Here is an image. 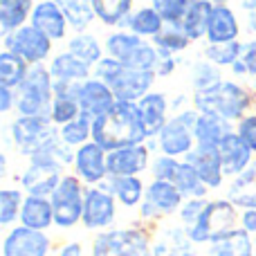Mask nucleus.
I'll return each mask as SVG.
<instances>
[{
  "instance_id": "69168bd1",
  "label": "nucleus",
  "mask_w": 256,
  "mask_h": 256,
  "mask_svg": "<svg viewBox=\"0 0 256 256\" xmlns=\"http://www.w3.org/2000/svg\"><path fill=\"white\" fill-rule=\"evenodd\" d=\"M54 2H61V0H54Z\"/></svg>"
},
{
  "instance_id": "6e6d98bb",
  "label": "nucleus",
  "mask_w": 256,
  "mask_h": 256,
  "mask_svg": "<svg viewBox=\"0 0 256 256\" xmlns=\"http://www.w3.org/2000/svg\"><path fill=\"white\" fill-rule=\"evenodd\" d=\"M54 256H86V248L81 240H66L54 250Z\"/></svg>"
},
{
  "instance_id": "37998d69",
  "label": "nucleus",
  "mask_w": 256,
  "mask_h": 256,
  "mask_svg": "<svg viewBox=\"0 0 256 256\" xmlns=\"http://www.w3.org/2000/svg\"><path fill=\"white\" fill-rule=\"evenodd\" d=\"M92 122H94L92 117L81 112L79 120H74V122H70V124L58 128V137H61L68 146L79 148V146L88 144V142L92 140Z\"/></svg>"
},
{
  "instance_id": "f704fd0d",
  "label": "nucleus",
  "mask_w": 256,
  "mask_h": 256,
  "mask_svg": "<svg viewBox=\"0 0 256 256\" xmlns=\"http://www.w3.org/2000/svg\"><path fill=\"white\" fill-rule=\"evenodd\" d=\"M225 79L222 68L214 66L207 58H196L194 63H189V88L191 92H200V90H209L214 86H218Z\"/></svg>"
},
{
  "instance_id": "ddd939ff",
  "label": "nucleus",
  "mask_w": 256,
  "mask_h": 256,
  "mask_svg": "<svg viewBox=\"0 0 256 256\" xmlns=\"http://www.w3.org/2000/svg\"><path fill=\"white\" fill-rule=\"evenodd\" d=\"M72 173L84 182L86 186H99L108 180V150H104L97 142L90 140L88 144L74 150Z\"/></svg>"
},
{
  "instance_id": "603ef678",
  "label": "nucleus",
  "mask_w": 256,
  "mask_h": 256,
  "mask_svg": "<svg viewBox=\"0 0 256 256\" xmlns=\"http://www.w3.org/2000/svg\"><path fill=\"white\" fill-rule=\"evenodd\" d=\"M180 66H182V56H160L155 74H158V79H168V76L176 74Z\"/></svg>"
},
{
  "instance_id": "4be33fe9",
  "label": "nucleus",
  "mask_w": 256,
  "mask_h": 256,
  "mask_svg": "<svg viewBox=\"0 0 256 256\" xmlns=\"http://www.w3.org/2000/svg\"><path fill=\"white\" fill-rule=\"evenodd\" d=\"M243 22L232 4H214L212 18H209V30L204 43H232L240 40Z\"/></svg>"
},
{
  "instance_id": "09e8293b",
  "label": "nucleus",
  "mask_w": 256,
  "mask_h": 256,
  "mask_svg": "<svg viewBox=\"0 0 256 256\" xmlns=\"http://www.w3.org/2000/svg\"><path fill=\"white\" fill-rule=\"evenodd\" d=\"M126 70V66L122 61H117L115 56H104L102 61L94 66V76L97 79H102L104 84H108V86H112L117 79H120V74Z\"/></svg>"
},
{
  "instance_id": "dca6fc26",
  "label": "nucleus",
  "mask_w": 256,
  "mask_h": 256,
  "mask_svg": "<svg viewBox=\"0 0 256 256\" xmlns=\"http://www.w3.org/2000/svg\"><path fill=\"white\" fill-rule=\"evenodd\" d=\"M153 140H155V146H158V153L171 155V158H178V160H184L196 148L194 128H189L176 115L166 122V126Z\"/></svg>"
},
{
  "instance_id": "bf43d9fd",
  "label": "nucleus",
  "mask_w": 256,
  "mask_h": 256,
  "mask_svg": "<svg viewBox=\"0 0 256 256\" xmlns=\"http://www.w3.org/2000/svg\"><path fill=\"white\" fill-rule=\"evenodd\" d=\"M236 4H238V9H243L245 14H250L256 9V0H236Z\"/></svg>"
},
{
  "instance_id": "13d9d810",
  "label": "nucleus",
  "mask_w": 256,
  "mask_h": 256,
  "mask_svg": "<svg viewBox=\"0 0 256 256\" xmlns=\"http://www.w3.org/2000/svg\"><path fill=\"white\" fill-rule=\"evenodd\" d=\"M245 27H248L250 34L256 36V9L254 12H250V14H245Z\"/></svg>"
},
{
  "instance_id": "4c0bfd02",
  "label": "nucleus",
  "mask_w": 256,
  "mask_h": 256,
  "mask_svg": "<svg viewBox=\"0 0 256 256\" xmlns=\"http://www.w3.org/2000/svg\"><path fill=\"white\" fill-rule=\"evenodd\" d=\"M173 184L180 189V194L184 198H209V186L202 182V178L198 176V171L194 168V164H189L186 160H182L178 173L173 178Z\"/></svg>"
},
{
  "instance_id": "39448f33",
  "label": "nucleus",
  "mask_w": 256,
  "mask_h": 256,
  "mask_svg": "<svg viewBox=\"0 0 256 256\" xmlns=\"http://www.w3.org/2000/svg\"><path fill=\"white\" fill-rule=\"evenodd\" d=\"M54 137H58V126L52 124L50 115H16L4 126V146L25 160L38 153Z\"/></svg>"
},
{
  "instance_id": "6ab92c4d",
  "label": "nucleus",
  "mask_w": 256,
  "mask_h": 256,
  "mask_svg": "<svg viewBox=\"0 0 256 256\" xmlns=\"http://www.w3.org/2000/svg\"><path fill=\"white\" fill-rule=\"evenodd\" d=\"M184 160L189 164H194V168L202 178L204 184L209 186V191H218L225 186L227 176H225V168H222L218 146H196Z\"/></svg>"
},
{
  "instance_id": "58836bf2",
  "label": "nucleus",
  "mask_w": 256,
  "mask_h": 256,
  "mask_svg": "<svg viewBox=\"0 0 256 256\" xmlns=\"http://www.w3.org/2000/svg\"><path fill=\"white\" fill-rule=\"evenodd\" d=\"M58 4L63 7V14H66L72 32H88L92 22H97L92 0H61Z\"/></svg>"
},
{
  "instance_id": "4d7b16f0",
  "label": "nucleus",
  "mask_w": 256,
  "mask_h": 256,
  "mask_svg": "<svg viewBox=\"0 0 256 256\" xmlns=\"http://www.w3.org/2000/svg\"><path fill=\"white\" fill-rule=\"evenodd\" d=\"M240 230L248 234H256V209H243L240 212Z\"/></svg>"
},
{
  "instance_id": "a19ab883",
  "label": "nucleus",
  "mask_w": 256,
  "mask_h": 256,
  "mask_svg": "<svg viewBox=\"0 0 256 256\" xmlns=\"http://www.w3.org/2000/svg\"><path fill=\"white\" fill-rule=\"evenodd\" d=\"M25 196L27 194L20 186H2L0 189V227L9 230V227L18 225Z\"/></svg>"
},
{
  "instance_id": "0eeeda50",
  "label": "nucleus",
  "mask_w": 256,
  "mask_h": 256,
  "mask_svg": "<svg viewBox=\"0 0 256 256\" xmlns=\"http://www.w3.org/2000/svg\"><path fill=\"white\" fill-rule=\"evenodd\" d=\"M16 94V115H50L54 102V76L48 63L32 66Z\"/></svg>"
},
{
  "instance_id": "72a5a7b5",
  "label": "nucleus",
  "mask_w": 256,
  "mask_h": 256,
  "mask_svg": "<svg viewBox=\"0 0 256 256\" xmlns=\"http://www.w3.org/2000/svg\"><path fill=\"white\" fill-rule=\"evenodd\" d=\"M164 25H166V22L162 20V16H160L150 4H144V7H137L135 12L130 14L126 30L132 32V34H137V36H142V38L153 40L155 36L164 30Z\"/></svg>"
},
{
  "instance_id": "052dcab7",
  "label": "nucleus",
  "mask_w": 256,
  "mask_h": 256,
  "mask_svg": "<svg viewBox=\"0 0 256 256\" xmlns=\"http://www.w3.org/2000/svg\"><path fill=\"white\" fill-rule=\"evenodd\" d=\"M7 162H9L7 153H2V155H0V176H2V178H7Z\"/></svg>"
},
{
  "instance_id": "412c9836",
  "label": "nucleus",
  "mask_w": 256,
  "mask_h": 256,
  "mask_svg": "<svg viewBox=\"0 0 256 256\" xmlns=\"http://www.w3.org/2000/svg\"><path fill=\"white\" fill-rule=\"evenodd\" d=\"M155 81H158L155 70H132V68H126L110 88L115 92L117 102L137 104L142 97H146L153 90Z\"/></svg>"
},
{
  "instance_id": "9d476101",
  "label": "nucleus",
  "mask_w": 256,
  "mask_h": 256,
  "mask_svg": "<svg viewBox=\"0 0 256 256\" xmlns=\"http://www.w3.org/2000/svg\"><path fill=\"white\" fill-rule=\"evenodd\" d=\"M2 50H9L30 66H43L54 56V40H50L34 25H25L12 34L2 36Z\"/></svg>"
},
{
  "instance_id": "8fccbe9b",
  "label": "nucleus",
  "mask_w": 256,
  "mask_h": 256,
  "mask_svg": "<svg viewBox=\"0 0 256 256\" xmlns=\"http://www.w3.org/2000/svg\"><path fill=\"white\" fill-rule=\"evenodd\" d=\"M207 200L209 198H186L184 200V204L180 207V212H178V222H180L182 227H191L196 220L200 218V214H202V209H204V204H207Z\"/></svg>"
},
{
  "instance_id": "423d86ee",
  "label": "nucleus",
  "mask_w": 256,
  "mask_h": 256,
  "mask_svg": "<svg viewBox=\"0 0 256 256\" xmlns=\"http://www.w3.org/2000/svg\"><path fill=\"white\" fill-rule=\"evenodd\" d=\"M184 196L180 194L173 182L166 180H148L146 182V194L142 204L137 207V216H140L142 225L158 227L162 225L166 218L178 216L180 207L184 204Z\"/></svg>"
},
{
  "instance_id": "5fc2aeb1",
  "label": "nucleus",
  "mask_w": 256,
  "mask_h": 256,
  "mask_svg": "<svg viewBox=\"0 0 256 256\" xmlns=\"http://www.w3.org/2000/svg\"><path fill=\"white\" fill-rule=\"evenodd\" d=\"M16 102H18L16 90L0 86V115H9V112H16Z\"/></svg>"
},
{
  "instance_id": "7ed1b4c3",
  "label": "nucleus",
  "mask_w": 256,
  "mask_h": 256,
  "mask_svg": "<svg viewBox=\"0 0 256 256\" xmlns=\"http://www.w3.org/2000/svg\"><path fill=\"white\" fill-rule=\"evenodd\" d=\"M240 227V209L230 198H209L204 204L200 218L191 227H186V234L198 248H207L209 243L227 236L230 232Z\"/></svg>"
},
{
  "instance_id": "4468645a",
  "label": "nucleus",
  "mask_w": 256,
  "mask_h": 256,
  "mask_svg": "<svg viewBox=\"0 0 256 256\" xmlns=\"http://www.w3.org/2000/svg\"><path fill=\"white\" fill-rule=\"evenodd\" d=\"M153 256H198V245L189 238L180 222H162L153 227Z\"/></svg>"
},
{
  "instance_id": "f8f14e48",
  "label": "nucleus",
  "mask_w": 256,
  "mask_h": 256,
  "mask_svg": "<svg viewBox=\"0 0 256 256\" xmlns=\"http://www.w3.org/2000/svg\"><path fill=\"white\" fill-rule=\"evenodd\" d=\"M54 252V240L50 232L30 230L25 225H14L4 232L0 256H50Z\"/></svg>"
},
{
  "instance_id": "2eb2a0df",
  "label": "nucleus",
  "mask_w": 256,
  "mask_h": 256,
  "mask_svg": "<svg viewBox=\"0 0 256 256\" xmlns=\"http://www.w3.org/2000/svg\"><path fill=\"white\" fill-rule=\"evenodd\" d=\"M153 148L148 142L132 144L108 153V176H144L153 162Z\"/></svg>"
},
{
  "instance_id": "79ce46f5",
  "label": "nucleus",
  "mask_w": 256,
  "mask_h": 256,
  "mask_svg": "<svg viewBox=\"0 0 256 256\" xmlns=\"http://www.w3.org/2000/svg\"><path fill=\"white\" fill-rule=\"evenodd\" d=\"M240 45H243V40H232V43H204L200 56L212 61L214 66L222 68V70H230L240 56Z\"/></svg>"
},
{
  "instance_id": "49530a36",
  "label": "nucleus",
  "mask_w": 256,
  "mask_h": 256,
  "mask_svg": "<svg viewBox=\"0 0 256 256\" xmlns=\"http://www.w3.org/2000/svg\"><path fill=\"white\" fill-rule=\"evenodd\" d=\"M150 7L162 16L166 25H180L182 16L189 7V0H150Z\"/></svg>"
},
{
  "instance_id": "f3484780",
  "label": "nucleus",
  "mask_w": 256,
  "mask_h": 256,
  "mask_svg": "<svg viewBox=\"0 0 256 256\" xmlns=\"http://www.w3.org/2000/svg\"><path fill=\"white\" fill-rule=\"evenodd\" d=\"M30 25H34L38 32H43L54 43L68 40L70 22H68L66 14H63V7L58 2H54V0H36Z\"/></svg>"
},
{
  "instance_id": "20e7f679",
  "label": "nucleus",
  "mask_w": 256,
  "mask_h": 256,
  "mask_svg": "<svg viewBox=\"0 0 256 256\" xmlns=\"http://www.w3.org/2000/svg\"><path fill=\"white\" fill-rule=\"evenodd\" d=\"M153 230L146 225L110 227L94 234L90 256H153Z\"/></svg>"
},
{
  "instance_id": "de8ad7c7",
  "label": "nucleus",
  "mask_w": 256,
  "mask_h": 256,
  "mask_svg": "<svg viewBox=\"0 0 256 256\" xmlns=\"http://www.w3.org/2000/svg\"><path fill=\"white\" fill-rule=\"evenodd\" d=\"M182 160L178 158H171V155H164V153H155L153 155V162H150V180H166V182H173L178 173V166H180Z\"/></svg>"
},
{
  "instance_id": "e433bc0d",
  "label": "nucleus",
  "mask_w": 256,
  "mask_h": 256,
  "mask_svg": "<svg viewBox=\"0 0 256 256\" xmlns=\"http://www.w3.org/2000/svg\"><path fill=\"white\" fill-rule=\"evenodd\" d=\"M160 56H182L191 48V38L178 25H164V30L153 38Z\"/></svg>"
},
{
  "instance_id": "393cba45",
  "label": "nucleus",
  "mask_w": 256,
  "mask_h": 256,
  "mask_svg": "<svg viewBox=\"0 0 256 256\" xmlns=\"http://www.w3.org/2000/svg\"><path fill=\"white\" fill-rule=\"evenodd\" d=\"M104 186L124 209H137L146 194V182L142 176H108Z\"/></svg>"
},
{
  "instance_id": "c756f323",
  "label": "nucleus",
  "mask_w": 256,
  "mask_h": 256,
  "mask_svg": "<svg viewBox=\"0 0 256 256\" xmlns=\"http://www.w3.org/2000/svg\"><path fill=\"white\" fill-rule=\"evenodd\" d=\"M36 0H0V36L30 25Z\"/></svg>"
},
{
  "instance_id": "c9c22d12",
  "label": "nucleus",
  "mask_w": 256,
  "mask_h": 256,
  "mask_svg": "<svg viewBox=\"0 0 256 256\" xmlns=\"http://www.w3.org/2000/svg\"><path fill=\"white\" fill-rule=\"evenodd\" d=\"M144 40H148V38H142V36L132 34V32H128V30H112L110 34L106 36V40H104V48H106L108 56H115L117 61H122L126 66V61L132 56V52H135Z\"/></svg>"
},
{
  "instance_id": "c03bdc74",
  "label": "nucleus",
  "mask_w": 256,
  "mask_h": 256,
  "mask_svg": "<svg viewBox=\"0 0 256 256\" xmlns=\"http://www.w3.org/2000/svg\"><path fill=\"white\" fill-rule=\"evenodd\" d=\"M232 79H252L256 74V36L243 40L240 45V56L234 66L230 68Z\"/></svg>"
},
{
  "instance_id": "f03ea898",
  "label": "nucleus",
  "mask_w": 256,
  "mask_h": 256,
  "mask_svg": "<svg viewBox=\"0 0 256 256\" xmlns=\"http://www.w3.org/2000/svg\"><path fill=\"white\" fill-rule=\"evenodd\" d=\"M92 142H97L108 153L124 148V146L148 142L140 110H137V104L117 102L108 112L97 117L92 122Z\"/></svg>"
},
{
  "instance_id": "2f4dec72",
  "label": "nucleus",
  "mask_w": 256,
  "mask_h": 256,
  "mask_svg": "<svg viewBox=\"0 0 256 256\" xmlns=\"http://www.w3.org/2000/svg\"><path fill=\"white\" fill-rule=\"evenodd\" d=\"M66 50L72 52L74 56H79L84 63L88 66H97L104 56H106V48H104V40H99L97 34L92 32H74L72 36H68L66 40Z\"/></svg>"
},
{
  "instance_id": "6e6552de",
  "label": "nucleus",
  "mask_w": 256,
  "mask_h": 256,
  "mask_svg": "<svg viewBox=\"0 0 256 256\" xmlns=\"http://www.w3.org/2000/svg\"><path fill=\"white\" fill-rule=\"evenodd\" d=\"M54 209V227L61 232H72L74 227L81 225L84 218V202H86V184L68 171L63 176L61 184L54 189L50 196Z\"/></svg>"
},
{
  "instance_id": "ea45409f",
  "label": "nucleus",
  "mask_w": 256,
  "mask_h": 256,
  "mask_svg": "<svg viewBox=\"0 0 256 256\" xmlns=\"http://www.w3.org/2000/svg\"><path fill=\"white\" fill-rule=\"evenodd\" d=\"M30 68H32L30 63L22 61L20 56H16V54L9 52V50H2V52H0V86L18 90L20 84L25 81Z\"/></svg>"
},
{
  "instance_id": "c85d7f7f",
  "label": "nucleus",
  "mask_w": 256,
  "mask_h": 256,
  "mask_svg": "<svg viewBox=\"0 0 256 256\" xmlns=\"http://www.w3.org/2000/svg\"><path fill=\"white\" fill-rule=\"evenodd\" d=\"M204 256H256L254 236L238 227L222 238L209 243L204 250Z\"/></svg>"
},
{
  "instance_id": "3c124183",
  "label": "nucleus",
  "mask_w": 256,
  "mask_h": 256,
  "mask_svg": "<svg viewBox=\"0 0 256 256\" xmlns=\"http://www.w3.org/2000/svg\"><path fill=\"white\" fill-rule=\"evenodd\" d=\"M236 132L240 135V140L252 148V153L256 155V110L245 115L243 120L236 124Z\"/></svg>"
},
{
  "instance_id": "cd10ccee",
  "label": "nucleus",
  "mask_w": 256,
  "mask_h": 256,
  "mask_svg": "<svg viewBox=\"0 0 256 256\" xmlns=\"http://www.w3.org/2000/svg\"><path fill=\"white\" fill-rule=\"evenodd\" d=\"M225 198H230L240 212L243 209H256V160L240 176L232 178L227 182Z\"/></svg>"
},
{
  "instance_id": "a18cd8bd",
  "label": "nucleus",
  "mask_w": 256,
  "mask_h": 256,
  "mask_svg": "<svg viewBox=\"0 0 256 256\" xmlns=\"http://www.w3.org/2000/svg\"><path fill=\"white\" fill-rule=\"evenodd\" d=\"M81 117V106L76 99H58L54 97L52 108H50V120H52L54 126H66L70 122L79 120Z\"/></svg>"
},
{
  "instance_id": "e2e57ef3",
  "label": "nucleus",
  "mask_w": 256,
  "mask_h": 256,
  "mask_svg": "<svg viewBox=\"0 0 256 256\" xmlns=\"http://www.w3.org/2000/svg\"><path fill=\"white\" fill-rule=\"evenodd\" d=\"M214 4H230V0H212Z\"/></svg>"
},
{
  "instance_id": "a211bd4d",
  "label": "nucleus",
  "mask_w": 256,
  "mask_h": 256,
  "mask_svg": "<svg viewBox=\"0 0 256 256\" xmlns=\"http://www.w3.org/2000/svg\"><path fill=\"white\" fill-rule=\"evenodd\" d=\"M137 110H140L142 124L144 130L148 135V140L158 137V132L166 126V122L173 117L171 110V97L166 92H160V90H150L146 97H142L137 102Z\"/></svg>"
},
{
  "instance_id": "864d4df0",
  "label": "nucleus",
  "mask_w": 256,
  "mask_h": 256,
  "mask_svg": "<svg viewBox=\"0 0 256 256\" xmlns=\"http://www.w3.org/2000/svg\"><path fill=\"white\" fill-rule=\"evenodd\" d=\"M81 84H72V81H54V97L58 99H76L79 102Z\"/></svg>"
},
{
  "instance_id": "7c9ffc66",
  "label": "nucleus",
  "mask_w": 256,
  "mask_h": 256,
  "mask_svg": "<svg viewBox=\"0 0 256 256\" xmlns=\"http://www.w3.org/2000/svg\"><path fill=\"white\" fill-rule=\"evenodd\" d=\"M97 22L108 30H126L128 18L135 12V0H92Z\"/></svg>"
},
{
  "instance_id": "a878e982",
  "label": "nucleus",
  "mask_w": 256,
  "mask_h": 256,
  "mask_svg": "<svg viewBox=\"0 0 256 256\" xmlns=\"http://www.w3.org/2000/svg\"><path fill=\"white\" fill-rule=\"evenodd\" d=\"M212 12H214L212 0H189V7H186L184 16H182L178 27L189 36L191 43H200V40L207 38Z\"/></svg>"
},
{
  "instance_id": "9b49d317",
  "label": "nucleus",
  "mask_w": 256,
  "mask_h": 256,
  "mask_svg": "<svg viewBox=\"0 0 256 256\" xmlns=\"http://www.w3.org/2000/svg\"><path fill=\"white\" fill-rule=\"evenodd\" d=\"M117 214H120V202L115 196L106 189L104 184L99 186H86V202H84V218L81 227L86 232H106L115 227Z\"/></svg>"
},
{
  "instance_id": "473e14b6",
  "label": "nucleus",
  "mask_w": 256,
  "mask_h": 256,
  "mask_svg": "<svg viewBox=\"0 0 256 256\" xmlns=\"http://www.w3.org/2000/svg\"><path fill=\"white\" fill-rule=\"evenodd\" d=\"M234 128L236 126L232 122L222 120V117L200 112L198 124H196V130H194L196 146H218Z\"/></svg>"
},
{
  "instance_id": "b1692460",
  "label": "nucleus",
  "mask_w": 256,
  "mask_h": 256,
  "mask_svg": "<svg viewBox=\"0 0 256 256\" xmlns=\"http://www.w3.org/2000/svg\"><path fill=\"white\" fill-rule=\"evenodd\" d=\"M54 81H72V84H84L94 74V68L84 63L79 56H74L68 50L54 52V56L48 63Z\"/></svg>"
},
{
  "instance_id": "5701e85b",
  "label": "nucleus",
  "mask_w": 256,
  "mask_h": 256,
  "mask_svg": "<svg viewBox=\"0 0 256 256\" xmlns=\"http://www.w3.org/2000/svg\"><path fill=\"white\" fill-rule=\"evenodd\" d=\"M218 153H220L222 168H225L227 180L240 176V173H243L245 168H250V164L256 160L252 148L240 140V135L236 132V128L220 142V144H218Z\"/></svg>"
},
{
  "instance_id": "1a4fd4ad",
  "label": "nucleus",
  "mask_w": 256,
  "mask_h": 256,
  "mask_svg": "<svg viewBox=\"0 0 256 256\" xmlns=\"http://www.w3.org/2000/svg\"><path fill=\"white\" fill-rule=\"evenodd\" d=\"M66 173L68 168L61 166L56 160H52L45 153H36L27 160L25 168L20 171V176L16 180L18 186L27 196H45V198H50L54 194V189L61 184Z\"/></svg>"
},
{
  "instance_id": "0e129e2a",
  "label": "nucleus",
  "mask_w": 256,
  "mask_h": 256,
  "mask_svg": "<svg viewBox=\"0 0 256 256\" xmlns=\"http://www.w3.org/2000/svg\"><path fill=\"white\" fill-rule=\"evenodd\" d=\"M254 248H256V234H254Z\"/></svg>"
},
{
  "instance_id": "680f3d73",
  "label": "nucleus",
  "mask_w": 256,
  "mask_h": 256,
  "mask_svg": "<svg viewBox=\"0 0 256 256\" xmlns=\"http://www.w3.org/2000/svg\"><path fill=\"white\" fill-rule=\"evenodd\" d=\"M250 86H252V90H254V94H256V74L250 79Z\"/></svg>"
},
{
  "instance_id": "bb28decb",
  "label": "nucleus",
  "mask_w": 256,
  "mask_h": 256,
  "mask_svg": "<svg viewBox=\"0 0 256 256\" xmlns=\"http://www.w3.org/2000/svg\"><path fill=\"white\" fill-rule=\"evenodd\" d=\"M18 225H25L30 230H38V232H50L54 227L52 200L45 198V196H25Z\"/></svg>"
},
{
  "instance_id": "aec40b11",
  "label": "nucleus",
  "mask_w": 256,
  "mask_h": 256,
  "mask_svg": "<svg viewBox=\"0 0 256 256\" xmlns=\"http://www.w3.org/2000/svg\"><path fill=\"white\" fill-rule=\"evenodd\" d=\"M117 104V97L112 92V88L108 84H104L97 76H90L88 81L81 84V92H79V106L81 112L92 120L102 117L104 112H108L112 106Z\"/></svg>"
},
{
  "instance_id": "f257e3e1",
  "label": "nucleus",
  "mask_w": 256,
  "mask_h": 256,
  "mask_svg": "<svg viewBox=\"0 0 256 256\" xmlns=\"http://www.w3.org/2000/svg\"><path fill=\"white\" fill-rule=\"evenodd\" d=\"M191 102L198 112L222 117L234 126L245 115L256 110V94L252 86H245L238 79H222L209 90L191 92Z\"/></svg>"
}]
</instances>
